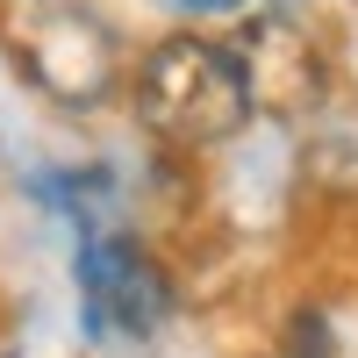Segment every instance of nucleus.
I'll list each match as a JSON object with an SVG mask.
<instances>
[{
  "label": "nucleus",
  "instance_id": "obj_1",
  "mask_svg": "<svg viewBox=\"0 0 358 358\" xmlns=\"http://www.w3.org/2000/svg\"><path fill=\"white\" fill-rule=\"evenodd\" d=\"M136 122L179 143V151H208L251 122V79H244V57L236 43H215V36H165L143 50L136 65Z\"/></svg>",
  "mask_w": 358,
  "mask_h": 358
},
{
  "label": "nucleus",
  "instance_id": "obj_2",
  "mask_svg": "<svg viewBox=\"0 0 358 358\" xmlns=\"http://www.w3.org/2000/svg\"><path fill=\"white\" fill-rule=\"evenodd\" d=\"M15 57H22V72L65 108H94L115 86V72H122L115 29L94 8H79V0H36V8L15 22Z\"/></svg>",
  "mask_w": 358,
  "mask_h": 358
},
{
  "label": "nucleus",
  "instance_id": "obj_3",
  "mask_svg": "<svg viewBox=\"0 0 358 358\" xmlns=\"http://www.w3.org/2000/svg\"><path fill=\"white\" fill-rule=\"evenodd\" d=\"M79 294H86V330L94 337H151L172 315V287L158 273V258L129 236H86Z\"/></svg>",
  "mask_w": 358,
  "mask_h": 358
},
{
  "label": "nucleus",
  "instance_id": "obj_4",
  "mask_svg": "<svg viewBox=\"0 0 358 358\" xmlns=\"http://www.w3.org/2000/svg\"><path fill=\"white\" fill-rule=\"evenodd\" d=\"M236 57H244V79H251V94L258 108H308L322 94V57H315V36L301 22H287V15H258L244 29V43H236Z\"/></svg>",
  "mask_w": 358,
  "mask_h": 358
},
{
  "label": "nucleus",
  "instance_id": "obj_5",
  "mask_svg": "<svg viewBox=\"0 0 358 358\" xmlns=\"http://www.w3.org/2000/svg\"><path fill=\"white\" fill-rule=\"evenodd\" d=\"M287 358H330V330H322V315H301L294 322V351Z\"/></svg>",
  "mask_w": 358,
  "mask_h": 358
},
{
  "label": "nucleus",
  "instance_id": "obj_6",
  "mask_svg": "<svg viewBox=\"0 0 358 358\" xmlns=\"http://www.w3.org/2000/svg\"><path fill=\"white\" fill-rule=\"evenodd\" d=\"M172 8H187V15H229V8H244V0H172Z\"/></svg>",
  "mask_w": 358,
  "mask_h": 358
}]
</instances>
